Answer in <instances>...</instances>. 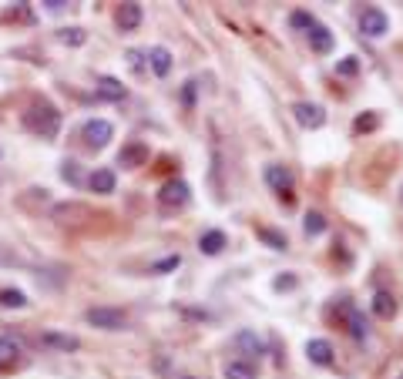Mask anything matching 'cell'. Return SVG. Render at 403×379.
Masks as SVG:
<instances>
[{
	"instance_id": "cell-1",
	"label": "cell",
	"mask_w": 403,
	"mask_h": 379,
	"mask_svg": "<svg viewBox=\"0 0 403 379\" xmlns=\"http://www.w3.org/2000/svg\"><path fill=\"white\" fill-rule=\"evenodd\" d=\"M24 124L31 128L34 135L41 138H58V128H61V111L51 105V101H34L31 107H27V114H24Z\"/></svg>"
},
{
	"instance_id": "cell-2",
	"label": "cell",
	"mask_w": 403,
	"mask_h": 379,
	"mask_svg": "<svg viewBox=\"0 0 403 379\" xmlns=\"http://www.w3.org/2000/svg\"><path fill=\"white\" fill-rule=\"evenodd\" d=\"M51 218L61 228H81V225H88V222H94V212L84 201H61V205L51 208Z\"/></svg>"
},
{
	"instance_id": "cell-3",
	"label": "cell",
	"mask_w": 403,
	"mask_h": 379,
	"mask_svg": "<svg viewBox=\"0 0 403 379\" xmlns=\"http://www.w3.org/2000/svg\"><path fill=\"white\" fill-rule=\"evenodd\" d=\"M81 138H84L88 148L101 152L111 138H114V128H111L108 121H101V118H91V121H84V128H81Z\"/></svg>"
},
{
	"instance_id": "cell-4",
	"label": "cell",
	"mask_w": 403,
	"mask_h": 379,
	"mask_svg": "<svg viewBox=\"0 0 403 379\" xmlns=\"http://www.w3.org/2000/svg\"><path fill=\"white\" fill-rule=\"evenodd\" d=\"M84 319L91 322L94 329H124V312L121 309H111V305H94L84 312Z\"/></svg>"
},
{
	"instance_id": "cell-5",
	"label": "cell",
	"mask_w": 403,
	"mask_h": 379,
	"mask_svg": "<svg viewBox=\"0 0 403 379\" xmlns=\"http://www.w3.org/2000/svg\"><path fill=\"white\" fill-rule=\"evenodd\" d=\"M265 182L272 192H279V198L286 205H293V171L282 165H269L265 168Z\"/></svg>"
},
{
	"instance_id": "cell-6",
	"label": "cell",
	"mask_w": 403,
	"mask_h": 379,
	"mask_svg": "<svg viewBox=\"0 0 403 379\" xmlns=\"http://www.w3.org/2000/svg\"><path fill=\"white\" fill-rule=\"evenodd\" d=\"M293 118L303 124V128L316 131V128H323V124H326V111L319 105H310V101H296V105H293Z\"/></svg>"
},
{
	"instance_id": "cell-7",
	"label": "cell",
	"mask_w": 403,
	"mask_h": 379,
	"mask_svg": "<svg viewBox=\"0 0 403 379\" xmlns=\"http://www.w3.org/2000/svg\"><path fill=\"white\" fill-rule=\"evenodd\" d=\"M359 31L366 34V37H383L390 31V17L380 7H366L363 17H359Z\"/></svg>"
},
{
	"instance_id": "cell-8",
	"label": "cell",
	"mask_w": 403,
	"mask_h": 379,
	"mask_svg": "<svg viewBox=\"0 0 403 379\" xmlns=\"http://www.w3.org/2000/svg\"><path fill=\"white\" fill-rule=\"evenodd\" d=\"M192 195V188H188L182 178H175V182H165L161 185V192H158V201L165 205V208H182Z\"/></svg>"
},
{
	"instance_id": "cell-9",
	"label": "cell",
	"mask_w": 403,
	"mask_h": 379,
	"mask_svg": "<svg viewBox=\"0 0 403 379\" xmlns=\"http://www.w3.org/2000/svg\"><path fill=\"white\" fill-rule=\"evenodd\" d=\"M118 165L128 168V171L148 165V145H145V141H128L121 152H118Z\"/></svg>"
},
{
	"instance_id": "cell-10",
	"label": "cell",
	"mask_w": 403,
	"mask_h": 379,
	"mask_svg": "<svg viewBox=\"0 0 403 379\" xmlns=\"http://www.w3.org/2000/svg\"><path fill=\"white\" fill-rule=\"evenodd\" d=\"M343 312H346V326H350V335L363 343V339L370 335V322H366V316L359 312L357 305H343Z\"/></svg>"
},
{
	"instance_id": "cell-11",
	"label": "cell",
	"mask_w": 403,
	"mask_h": 379,
	"mask_svg": "<svg viewBox=\"0 0 403 379\" xmlns=\"http://www.w3.org/2000/svg\"><path fill=\"white\" fill-rule=\"evenodd\" d=\"M114 24H118V31H135L141 24V4H121L114 14Z\"/></svg>"
},
{
	"instance_id": "cell-12",
	"label": "cell",
	"mask_w": 403,
	"mask_h": 379,
	"mask_svg": "<svg viewBox=\"0 0 403 379\" xmlns=\"http://www.w3.org/2000/svg\"><path fill=\"white\" fill-rule=\"evenodd\" d=\"M20 363V343L11 335H0V373L4 369H14Z\"/></svg>"
},
{
	"instance_id": "cell-13",
	"label": "cell",
	"mask_w": 403,
	"mask_h": 379,
	"mask_svg": "<svg viewBox=\"0 0 403 379\" xmlns=\"http://www.w3.org/2000/svg\"><path fill=\"white\" fill-rule=\"evenodd\" d=\"M88 185H91L94 195H111V192H114V185H118V178H114V171H111V168H98L91 178H88Z\"/></svg>"
},
{
	"instance_id": "cell-14",
	"label": "cell",
	"mask_w": 403,
	"mask_h": 379,
	"mask_svg": "<svg viewBox=\"0 0 403 379\" xmlns=\"http://www.w3.org/2000/svg\"><path fill=\"white\" fill-rule=\"evenodd\" d=\"M306 37H310V47L316 54H329V51H333V34H329V27H323V24H312L310 31H306Z\"/></svg>"
},
{
	"instance_id": "cell-15",
	"label": "cell",
	"mask_w": 403,
	"mask_h": 379,
	"mask_svg": "<svg viewBox=\"0 0 403 379\" xmlns=\"http://www.w3.org/2000/svg\"><path fill=\"white\" fill-rule=\"evenodd\" d=\"M225 245H229V239H225V232H218V228H209V232L199 239L202 255H218Z\"/></svg>"
},
{
	"instance_id": "cell-16",
	"label": "cell",
	"mask_w": 403,
	"mask_h": 379,
	"mask_svg": "<svg viewBox=\"0 0 403 379\" xmlns=\"http://www.w3.org/2000/svg\"><path fill=\"white\" fill-rule=\"evenodd\" d=\"M41 343L51 349H61V352H78L81 343L74 339V335H64V333H54V329H47L44 335H41Z\"/></svg>"
},
{
	"instance_id": "cell-17",
	"label": "cell",
	"mask_w": 403,
	"mask_h": 379,
	"mask_svg": "<svg viewBox=\"0 0 403 379\" xmlns=\"http://www.w3.org/2000/svg\"><path fill=\"white\" fill-rule=\"evenodd\" d=\"M306 356H310V363H316V366H329L333 363V346H329L326 339H310V343H306Z\"/></svg>"
},
{
	"instance_id": "cell-18",
	"label": "cell",
	"mask_w": 403,
	"mask_h": 379,
	"mask_svg": "<svg viewBox=\"0 0 403 379\" xmlns=\"http://www.w3.org/2000/svg\"><path fill=\"white\" fill-rule=\"evenodd\" d=\"M98 98H105V101H124L128 91H124V84L118 77H101L98 81Z\"/></svg>"
},
{
	"instance_id": "cell-19",
	"label": "cell",
	"mask_w": 403,
	"mask_h": 379,
	"mask_svg": "<svg viewBox=\"0 0 403 379\" xmlns=\"http://www.w3.org/2000/svg\"><path fill=\"white\" fill-rule=\"evenodd\" d=\"M148 61H152V71H155L158 77H169V71H171L169 47H152V51H148Z\"/></svg>"
},
{
	"instance_id": "cell-20",
	"label": "cell",
	"mask_w": 403,
	"mask_h": 379,
	"mask_svg": "<svg viewBox=\"0 0 403 379\" xmlns=\"http://www.w3.org/2000/svg\"><path fill=\"white\" fill-rule=\"evenodd\" d=\"M373 312H376L380 319H393V316H397V299H393L390 292L380 288V292L373 295Z\"/></svg>"
},
{
	"instance_id": "cell-21",
	"label": "cell",
	"mask_w": 403,
	"mask_h": 379,
	"mask_svg": "<svg viewBox=\"0 0 403 379\" xmlns=\"http://www.w3.org/2000/svg\"><path fill=\"white\" fill-rule=\"evenodd\" d=\"M225 379H256V366L246 363V359L225 363Z\"/></svg>"
},
{
	"instance_id": "cell-22",
	"label": "cell",
	"mask_w": 403,
	"mask_h": 379,
	"mask_svg": "<svg viewBox=\"0 0 403 379\" xmlns=\"http://www.w3.org/2000/svg\"><path fill=\"white\" fill-rule=\"evenodd\" d=\"M235 346H239V349H246L249 356H259V352H263V343H259V335H256V333H249V329H242V333L235 335Z\"/></svg>"
},
{
	"instance_id": "cell-23",
	"label": "cell",
	"mask_w": 403,
	"mask_h": 379,
	"mask_svg": "<svg viewBox=\"0 0 403 379\" xmlns=\"http://www.w3.org/2000/svg\"><path fill=\"white\" fill-rule=\"evenodd\" d=\"M0 305L4 309H24L27 305V295L20 288H0Z\"/></svg>"
},
{
	"instance_id": "cell-24",
	"label": "cell",
	"mask_w": 403,
	"mask_h": 379,
	"mask_svg": "<svg viewBox=\"0 0 403 379\" xmlns=\"http://www.w3.org/2000/svg\"><path fill=\"white\" fill-rule=\"evenodd\" d=\"M376 128H380V114H376V111H363L357 121H353V131H357V135H366V131H376Z\"/></svg>"
},
{
	"instance_id": "cell-25",
	"label": "cell",
	"mask_w": 403,
	"mask_h": 379,
	"mask_svg": "<svg viewBox=\"0 0 403 379\" xmlns=\"http://www.w3.org/2000/svg\"><path fill=\"white\" fill-rule=\"evenodd\" d=\"M303 228H306V235H323V232H326V218L319 212H306Z\"/></svg>"
},
{
	"instance_id": "cell-26",
	"label": "cell",
	"mask_w": 403,
	"mask_h": 379,
	"mask_svg": "<svg viewBox=\"0 0 403 379\" xmlns=\"http://www.w3.org/2000/svg\"><path fill=\"white\" fill-rule=\"evenodd\" d=\"M58 37H61L64 44H71V47H81L84 41H88V34L81 31V27H64V31L58 34Z\"/></svg>"
},
{
	"instance_id": "cell-27",
	"label": "cell",
	"mask_w": 403,
	"mask_h": 379,
	"mask_svg": "<svg viewBox=\"0 0 403 379\" xmlns=\"http://www.w3.org/2000/svg\"><path fill=\"white\" fill-rule=\"evenodd\" d=\"M259 239L269 242L272 248H286V235L282 232H272V228H259Z\"/></svg>"
},
{
	"instance_id": "cell-28",
	"label": "cell",
	"mask_w": 403,
	"mask_h": 379,
	"mask_svg": "<svg viewBox=\"0 0 403 379\" xmlns=\"http://www.w3.org/2000/svg\"><path fill=\"white\" fill-rule=\"evenodd\" d=\"M178 265H182V258H178V255H169V258H161V262H155V265H152V275H161V272H175Z\"/></svg>"
},
{
	"instance_id": "cell-29",
	"label": "cell",
	"mask_w": 403,
	"mask_h": 379,
	"mask_svg": "<svg viewBox=\"0 0 403 379\" xmlns=\"http://www.w3.org/2000/svg\"><path fill=\"white\" fill-rule=\"evenodd\" d=\"M357 71H359V61H357V58H343V61L336 64V74H340V77H353Z\"/></svg>"
},
{
	"instance_id": "cell-30",
	"label": "cell",
	"mask_w": 403,
	"mask_h": 379,
	"mask_svg": "<svg viewBox=\"0 0 403 379\" xmlns=\"http://www.w3.org/2000/svg\"><path fill=\"white\" fill-rule=\"evenodd\" d=\"M289 24H293V27H299V31H310L312 24H316V17H312V14H303V11H296V14L289 17Z\"/></svg>"
},
{
	"instance_id": "cell-31",
	"label": "cell",
	"mask_w": 403,
	"mask_h": 379,
	"mask_svg": "<svg viewBox=\"0 0 403 379\" xmlns=\"http://www.w3.org/2000/svg\"><path fill=\"white\" fill-rule=\"evenodd\" d=\"M61 178H64V182H71V185H78L81 182L78 161H64V165H61Z\"/></svg>"
},
{
	"instance_id": "cell-32",
	"label": "cell",
	"mask_w": 403,
	"mask_h": 379,
	"mask_svg": "<svg viewBox=\"0 0 403 379\" xmlns=\"http://www.w3.org/2000/svg\"><path fill=\"white\" fill-rule=\"evenodd\" d=\"M272 288H276V292H289V288H296V275L293 272H282L279 279L272 282Z\"/></svg>"
},
{
	"instance_id": "cell-33",
	"label": "cell",
	"mask_w": 403,
	"mask_h": 379,
	"mask_svg": "<svg viewBox=\"0 0 403 379\" xmlns=\"http://www.w3.org/2000/svg\"><path fill=\"white\" fill-rule=\"evenodd\" d=\"M195 88H199L195 81H188L185 88H182V98H185V105H195Z\"/></svg>"
},
{
	"instance_id": "cell-34",
	"label": "cell",
	"mask_w": 403,
	"mask_h": 379,
	"mask_svg": "<svg viewBox=\"0 0 403 379\" xmlns=\"http://www.w3.org/2000/svg\"><path fill=\"white\" fill-rule=\"evenodd\" d=\"M128 64H131V71H141V54L138 51H128Z\"/></svg>"
},
{
	"instance_id": "cell-35",
	"label": "cell",
	"mask_w": 403,
	"mask_h": 379,
	"mask_svg": "<svg viewBox=\"0 0 403 379\" xmlns=\"http://www.w3.org/2000/svg\"><path fill=\"white\" fill-rule=\"evenodd\" d=\"M400 201H403V192H400Z\"/></svg>"
},
{
	"instance_id": "cell-36",
	"label": "cell",
	"mask_w": 403,
	"mask_h": 379,
	"mask_svg": "<svg viewBox=\"0 0 403 379\" xmlns=\"http://www.w3.org/2000/svg\"><path fill=\"white\" fill-rule=\"evenodd\" d=\"M397 379H403V373H400V376H397Z\"/></svg>"
}]
</instances>
